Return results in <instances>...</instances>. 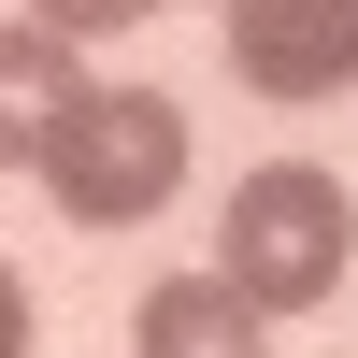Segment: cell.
<instances>
[{
	"mask_svg": "<svg viewBox=\"0 0 358 358\" xmlns=\"http://www.w3.org/2000/svg\"><path fill=\"white\" fill-rule=\"evenodd\" d=\"M29 172L57 187L72 229H143L187 187V101H158V86H72Z\"/></svg>",
	"mask_w": 358,
	"mask_h": 358,
	"instance_id": "6da1fadb",
	"label": "cell"
},
{
	"mask_svg": "<svg viewBox=\"0 0 358 358\" xmlns=\"http://www.w3.org/2000/svg\"><path fill=\"white\" fill-rule=\"evenodd\" d=\"M344 258H358V201H344V172L273 158V172H244V187H229V244H215V273L244 287L258 315H315V301L344 287Z\"/></svg>",
	"mask_w": 358,
	"mask_h": 358,
	"instance_id": "7a4b0ae2",
	"label": "cell"
},
{
	"mask_svg": "<svg viewBox=\"0 0 358 358\" xmlns=\"http://www.w3.org/2000/svg\"><path fill=\"white\" fill-rule=\"evenodd\" d=\"M129 358H273V315L229 273H158L143 315H129Z\"/></svg>",
	"mask_w": 358,
	"mask_h": 358,
	"instance_id": "277c9868",
	"label": "cell"
},
{
	"mask_svg": "<svg viewBox=\"0 0 358 358\" xmlns=\"http://www.w3.org/2000/svg\"><path fill=\"white\" fill-rule=\"evenodd\" d=\"M72 43H57L43 15H0V172H29L43 158V129H57V101H72Z\"/></svg>",
	"mask_w": 358,
	"mask_h": 358,
	"instance_id": "5b68a950",
	"label": "cell"
},
{
	"mask_svg": "<svg viewBox=\"0 0 358 358\" xmlns=\"http://www.w3.org/2000/svg\"><path fill=\"white\" fill-rule=\"evenodd\" d=\"M229 86L244 101H344L358 86V0H229Z\"/></svg>",
	"mask_w": 358,
	"mask_h": 358,
	"instance_id": "3957f363",
	"label": "cell"
},
{
	"mask_svg": "<svg viewBox=\"0 0 358 358\" xmlns=\"http://www.w3.org/2000/svg\"><path fill=\"white\" fill-rule=\"evenodd\" d=\"M0 358H29V287L0 273Z\"/></svg>",
	"mask_w": 358,
	"mask_h": 358,
	"instance_id": "52a82bcc",
	"label": "cell"
},
{
	"mask_svg": "<svg viewBox=\"0 0 358 358\" xmlns=\"http://www.w3.org/2000/svg\"><path fill=\"white\" fill-rule=\"evenodd\" d=\"M29 15H43L57 43H115V29H129V15H158V0H29Z\"/></svg>",
	"mask_w": 358,
	"mask_h": 358,
	"instance_id": "8992f818",
	"label": "cell"
}]
</instances>
